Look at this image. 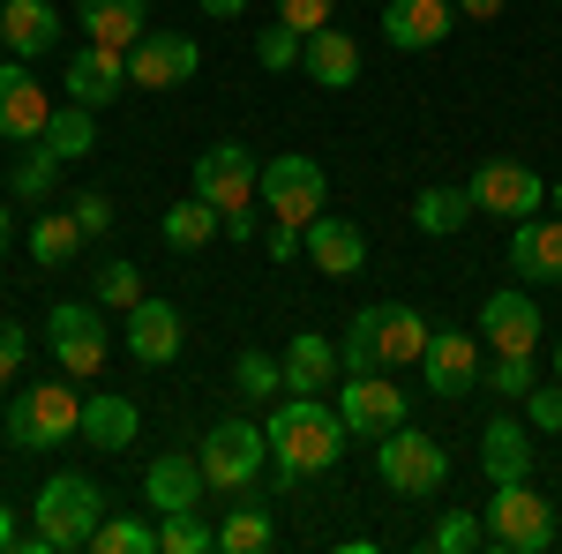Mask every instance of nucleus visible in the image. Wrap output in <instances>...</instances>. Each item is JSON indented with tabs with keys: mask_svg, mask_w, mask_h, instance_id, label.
Returning <instances> with one entry per match:
<instances>
[{
	"mask_svg": "<svg viewBox=\"0 0 562 554\" xmlns=\"http://www.w3.org/2000/svg\"><path fill=\"white\" fill-rule=\"evenodd\" d=\"M262 434H270V479H278V487H301V479H315V472H330L338 457H346V442H352V427H346L338 405L293 397V389L270 405Z\"/></svg>",
	"mask_w": 562,
	"mask_h": 554,
	"instance_id": "f257e3e1",
	"label": "nucleus"
},
{
	"mask_svg": "<svg viewBox=\"0 0 562 554\" xmlns=\"http://www.w3.org/2000/svg\"><path fill=\"white\" fill-rule=\"evenodd\" d=\"M420 352H428V315L405 307V299L360 307V315L346 323V344H338L346 375H368V368H413Z\"/></svg>",
	"mask_w": 562,
	"mask_h": 554,
	"instance_id": "f03ea898",
	"label": "nucleus"
},
{
	"mask_svg": "<svg viewBox=\"0 0 562 554\" xmlns=\"http://www.w3.org/2000/svg\"><path fill=\"white\" fill-rule=\"evenodd\" d=\"M105 524V487L83 479V472H53L38 487V532H31V554H76L90 547V532Z\"/></svg>",
	"mask_w": 562,
	"mask_h": 554,
	"instance_id": "7ed1b4c3",
	"label": "nucleus"
},
{
	"mask_svg": "<svg viewBox=\"0 0 562 554\" xmlns=\"http://www.w3.org/2000/svg\"><path fill=\"white\" fill-rule=\"evenodd\" d=\"M480 524H487V547H503V554H548L562 540L555 502H548L532 479H503V487L487 495Z\"/></svg>",
	"mask_w": 562,
	"mask_h": 554,
	"instance_id": "20e7f679",
	"label": "nucleus"
},
{
	"mask_svg": "<svg viewBox=\"0 0 562 554\" xmlns=\"http://www.w3.org/2000/svg\"><path fill=\"white\" fill-rule=\"evenodd\" d=\"M83 434V397L68 383H15L8 397V442L15 450H60Z\"/></svg>",
	"mask_w": 562,
	"mask_h": 554,
	"instance_id": "39448f33",
	"label": "nucleus"
},
{
	"mask_svg": "<svg viewBox=\"0 0 562 554\" xmlns=\"http://www.w3.org/2000/svg\"><path fill=\"white\" fill-rule=\"evenodd\" d=\"M375 472H383L390 495H405V502H428L450 487V450L420 434V427H390L383 442H375Z\"/></svg>",
	"mask_w": 562,
	"mask_h": 554,
	"instance_id": "423d86ee",
	"label": "nucleus"
},
{
	"mask_svg": "<svg viewBox=\"0 0 562 554\" xmlns=\"http://www.w3.org/2000/svg\"><path fill=\"white\" fill-rule=\"evenodd\" d=\"M45 344H53V360H60V375L68 383H98L105 375V352H113V323H105V307L98 299H60L53 315H45Z\"/></svg>",
	"mask_w": 562,
	"mask_h": 554,
	"instance_id": "0eeeda50",
	"label": "nucleus"
},
{
	"mask_svg": "<svg viewBox=\"0 0 562 554\" xmlns=\"http://www.w3.org/2000/svg\"><path fill=\"white\" fill-rule=\"evenodd\" d=\"M203 479H211V495H240V487H256L262 479V457H270V434L256 420H217L203 434Z\"/></svg>",
	"mask_w": 562,
	"mask_h": 554,
	"instance_id": "6e6552de",
	"label": "nucleus"
},
{
	"mask_svg": "<svg viewBox=\"0 0 562 554\" xmlns=\"http://www.w3.org/2000/svg\"><path fill=\"white\" fill-rule=\"evenodd\" d=\"M262 211L285 217V225H307V217H323V203H330V180H323V166L307 158V150H278V158H262Z\"/></svg>",
	"mask_w": 562,
	"mask_h": 554,
	"instance_id": "1a4fd4ad",
	"label": "nucleus"
},
{
	"mask_svg": "<svg viewBox=\"0 0 562 554\" xmlns=\"http://www.w3.org/2000/svg\"><path fill=\"white\" fill-rule=\"evenodd\" d=\"M256 188H262V166L248 143H211L203 158H195V195L217 203V211H256Z\"/></svg>",
	"mask_w": 562,
	"mask_h": 554,
	"instance_id": "9d476101",
	"label": "nucleus"
},
{
	"mask_svg": "<svg viewBox=\"0 0 562 554\" xmlns=\"http://www.w3.org/2000/svg\"><path fill=\"white\" fill-rule=\"evenodd\" d=\"M338 412H346L352 442H383L390 427H405V389L390 383V368H368L338 383Z\"/></svg>",
	"mask_w": 562,
	"mask_h": 554,
	"instance_id": "9b49d317",
	"label": "nucleus"
},
{
	"mask_svg": "<svg viewBox=\"0 0 562 554\" xmlns=\"http://www.w3.org/2000/svg\"><path fill=\"white\" fill-rule=\"evenodd\" d=\"M473 188V211H487V217H540V203H548V180L532 166H518V158H487V166L465 180Z\"/></svg>",
	"mask_w": 562,
	"mask_h": 554,
	"instance_id": "f8f14e48",
	"label": "nucleus"
},
{
	"mask_svg": "<svg viewBox=\"0 0 562 554\" xmlns=\"http://www.w3.org/2000/svg\"><path fill=\"white\" fill-rule=\"evenodd\" d=\"M195 68H203V45L188 31H143L128 45V83L143 90H180V83H195Z\"/></svg>",
	"mask_w": 562,
	"mask_h": 554,
	"instance_id": "ddd939ff",
	"label": "nucleus"
},
{
	"mask_svg": "<svg viewBox=\"0 0 562 554\" xmlns=\"http://www.w3.org/2000/svg\"><path fill=\"white\" fill-rule=\"evenodd\" d=\"M121 344L135 352V368H173L180 344H188V323H180L173 299H135L128 315H121Z\"/></svg>",
	"mask_w": 562,
	"mask_h": 554,
	"instance_id": "4468645a",
	"label": "nucleus"
},
{
	"mask_svg": "<svg viewBox=\"0 0 562 554\" xmlns=\"http://www.w3.org/2000/svg\"><path fill=\"white\" fill-rule=\"evenodd\" d=\"M121 90H128V53H121V45L83 38L76 53H68V98H76V105L105 113V105H113Z\"/></svg>",
	"mask_w": 562,
	"mask_h": 554,
	"instance_id": "2eb2a0df",
	"label": "nucleus"
},
{
	"mask_svg": "<svg viewBox=\"0 0 562 554\" xmlns=\"http://www.w3.org/2000/svg\"><path fill=\"white\" fill-rule=\"evenodd\" d=\"M45 121H53V98L31 76V60H0V135L8 143H38Z\"/></svg>",
	"mask_w": 562,
	"mask_h": 554,
	"instance_id": "dca6fc26",
	"label": "nucleus"
},
{
	"mask_svg": "<svg viewBox=\"0 0 562 554\" xmlns=\"http://www.w3.org/2000/svg\"><path fill=\"white\" fill-rule=\"evenodd\" d=\"M420 375H428L435 397H473L480 389V338L473 330H428Z\"/></svg>",
	"mask_w": 562,
	"mask_h": 554,
	"instance_id": "f3484780",
	"label": "nucleus"
},
{
	"mask_svg": "<svg viewBox=\"0 0 562 554\" xmlns=\"http://www.w3.org/2000/svg\"><path fill=\"white\" fill-rule=\"evenodd\" d=\"M480 344L487 352H540V307H532V293L503 285V293L480 299Z\"/></svg>",
	"mask_w": 562,
	"mask_h": 554,
	"instance_id": "a211bd4d",
	"label": "nucleus"
},
{
	"mask_svg": "<svg viewBox=\"0 0 562 554\" xmlns=\"http://www.w3.org/2000/svg\"><path fill=\"white\" fill-rule=\"evenodd\" d=\"M510 270L525 285H555L562 278V217H518L510 225Z\"/></svg>",
	"mask_w": 562,
	"mask_h": 554,
	"instance_id": "6ab92c4d",
	"label": "nucleus"
},
{
	"mask_svg": "<svg viewBox=\"0 0 562 554\" xmlns=\"http://www.w3.org/2000/svg\"><path fill=\"white\" fill-rule=\"evenodd\" d=\"M450 23H458V0H390L383 8V38L397 45V53H428V45H442Z\"/></svg>",
	"mask_w": 562,
	"mask_h": 554,
	"instance_id": "aec40b11",
	"label": "nucleus"
},
{
	"mask_svg": "<svg viewBox=\"0 0 562 554\" xmlns=\"http://www.w3.org/2000/svg\"><path fill=\"white\" fill-rule=\"evenodd\" d=\"M480 472H487V487H503V479H532V420L495 412L487 434H480Z\"/></svg>",
	"mask_w": 562,
	"mask_h": 554,
	"instance_id": "412c9836",
	"label": "nucleus"
},
{
	"mask_svg": "<svg viewBox=\"0 0 562 554\" xmlns=\"http://www.w3.org/2000/svg\"><path fill=\"white\" fill-rule=\"evenodd\" d=\"M203 457H188V450H166V457H150V472H143V502L166 517V510H195L203 502Z\"/></svg>",
	"mask_w": 562,
	"mask_h": 554,
	"instance_id": "4be33fe9",
	"label": "nucleus"
},
{
	"mask_svg": "<svg viewBox=\"0 0 562 554\" xmlns=\"http://www.w3.org/2000/svg\"><path fill=\"white\" fill-rule=\"evenodd\" d=\"M307 262L323 270V278H352L360 262H368V233L352 225V217H307Z\"/></svg>",
	"mask_w": 562,
	"mask_h": 554,
	"instance_id": "5701e85b",
	"label": "nucleus"
},
{
	"mask_svg": "<svg viewBox=\"0 0 562 554\" xmlns=\"http://www.w3.org/2000/svg\"><path fill=\"white\" fill-rule=\"evenodd\" d=\"M301 76H307V83H323V90H352V83H360V45H352L338 23L307 31V45H301Z\"/></svg>",
	"mask_w": 562,
	"mask_h": 554,
	"instance_id": "b1692460",
	"label": "nucleus"
},
{
	"mask_svg": "<svg viewBox=\"0 0 562 554\" xmlns=\"http://www.w3.org/2000/svg\"><path fill=\"white\" fill-rule=\"evenodd\" d=\"M0 45L15 53V60H38L60 45V8L53 0H8L0 8Z\"/></svg>",
	"mask_w": 562,
	"mask_h": 554,
	"instance_id": "393cba45",
	"label": "nucleus"
},
{
	"mask_svg": "<svg viewBox=\"0 0 562 554\" xmlns=\"http://www.w3.org/2000/svg\"><path fill=\"white\" fill-rule=\"evenodd\" d=\"M338 344L323 338V330H301V338L285 344V389L293 397H323V383H338Z\"/></svg>",
	"mask_w": 562,
	"mask_h": 554,
	"instance_id": "a878e982",
	"label": "nucleus"
},
{
	"mask_svg": "<svg viewBox=\"0 0 562 554\" xmlns=\"http://www.w3.org/2000/svg\"><path fill=\"white\" fill-rule=\"evenodd\" d=\"M270 540H278L270 502H262L256 487H240V495H233V510H225V524H217V554H262Z\"/></svg>",
	"mask_w": 562,
	"mask_h": 554,
	"instance_id": "bb28decb",
	"label": "nucleus"
},
{
	"mask_svg": "<svg viewBox=\"0 0 562 554\" xmlns=\"http://www.w3.org/2000/svg\"><path fill=\"white\" fill-rule=\"evenodd\" d=\"M465 225H473V188H420V195H413V233L458 240Z\"/></svg>",
	"mask_w": 562,
	"mask_h": 554,
	"instance_id": "cd10ccee",
	"label": "nucleus"
},
{
	"mask_svg": "<svg viewBox=\"0 0 562 554\" xmlns=\"http://www.w3.org/2000/svg\"><path fill=\"white\" fill-rule=\"evenodd\" d=\"M158 233H166V248L195 256V248H211L217 233H225V211H217V203H203V195H188V203H166Z\"/></svg>",
	"mask_w": 562,
	"mask_h": 554,
	"instance_id": "c85d7f7f",
	"label": "nucleus"
},
{
	"mask_svg": "<svg viewBox=\"0 0 562 554\" xmlns=\"http://www.w3.org/2000/svg\"><path fill=\"white\" fill-rule=\"evenodd\" d=\"M135 405L121 397V389H98V397H83V442L90 450H128L135 442Z\"/></svg>",
	"mask_w": 562,
	"mask_h": 554,
	"instance_id": "c756f323",
	"label": "nucleus"
},
{
	"mask_svg": "<svg viewBox=\"0 0 562 554\" xmlns=\"http://www.w3.org/2000/svg\"><path fill=\"white\" fill-rule=\"evenodd\" d=\"M83 225H76V211H45L38 225H31V262L38 270H68V262L83 256Z\"/></svg>",
	"mask_w": 562,
	"mask_h": 554,
	"instance_id": "7c9ffc66",
	"label": "nucleus"
},
{
	"mask_svg": "<svg viewBox=\"0 0 562 554\" xmlns=\"http://www.w3.org/2000/svg\"><path fill=\"white\" fill-rule=\"evenodd\" d=\"M38 143L53 150V158H60V166L90 158V150H98V121H90V105H76V98H68V105H53V121H45Z\"/></svg>",
	"mask_w": 562,
	"mask_h": 554,
	"instance_id": "2f4dec72",
	"label": "nucleus"
},
{
	"mask_svg": "<svg viewBox=\"0 0 562 554\" xmlns=\"http://www.w3.org/2000/svg\"><path fill=\"white\" fill-rule=\"evenodd\" d=\"M143 0H83V38H98V45H121L128 53L135 38H143Z\"/></svg>",
	"mask_w": 562,
	"mask_h": 554,
	"instance_id": "473e14b6",
	"label": "nucleus"
},
{
	"mask_svg": "<svg viewBox=\"0 0 562 554\" xmlns=\"http://www.w3.org/2000/svg\"><path fill=\"white\" fill-rule=\"evenodd\" d=\"M158 547H166V554H211V547H217V524L203 517V502H195V510H166V524H158Z\"/></svg>",
	"mask_w": 562,
	"mask_h": 554,
	"instance_id": "72a5a7b5",
	"label": "nucleus"
},
{
	"mask_svg": "<svg viewBox=\"0 0 562 554\" xmlns=\"http://www.w3.org/2000/svg\"><path fill=\"white\" fill-rule=\"evenodd\" d=\"M158 547V524L150 517H105L90 532V554H150Z\"/></svg>",
	"mask_w": 562,
	"mask_h": 554,
	"instance_id": "f704fd0d",
	"label": "nucleus"
},
{
	"mask_svg": "<svg viewBox=\"0 0 562 554\" xmlns=\"http://www.w3.org/2000/svg\"><path fill=\"white\" fill-rule=\"evenodd\" d=\"M233 389H240L248 405L278 397V389H285V360H270V352H240V360H233Z\"/></svg>",
	"mask_w": 562,
	"mask_h": 554,
	"instance_id": "c9c22d12",
	"label": "nucleus"
},
{
	"mask_svg": "<svg viewBox=\"0 0 562 554\" xmlns=\"http://www.w3.org/2000/svg\"><path fill=\"white\" fill-rule=\"evenodd\" d=\"M480 383L495 389L503 405H525L532 397V352H495V368H480Z\"/></svg>",
	"mask_w": 562,
	"mask_h": 554,
	"instance_id": "e433bc0d",
	"label": "nucleus"
},
{
	"mask_svg": "<svg viewBox=\"0 0 562 554\" xmlns=\"http://www.w3.org/2000/svg\"><path fill=\"white\" fill-rule=\"evenodd\" d=\"M53 180H60V158H53L45 143H23V158H15V195H23V203H45Z\"/></svg>",
	"mask_w": 562,
	"mask_h": 554,
	"instance_id": "4c0bfd02",
	"label": "nucleus"
},
{
	"mask_svg": "<svg viewBox=\"0 0 562 554\" xmlns=\"http://www.w3.org/2000/svg\"><path fill=\"white\" fill-rule=\"evenodd\" d=\"M428 547L435 554H473V547H487V524H480L473 510H442L435 532H428Z\"/></svg>",
	"mask_w": 562,
	"mask_h": 554,
	"instance_id": "58836bf2",
	"label": "nucleus"
},
{
	"mask_svg": "<svg viewBox=\"0 0 562 554\" xmlns=\"http://www.w3.org/2000/svg\"><path fill=\"white\" fill-rule=\"evenodd\" d=\"M135 299H143V270L135 262H98V307L105 315H128Z\"/></svg>",
	"mask_w": 562,
	"mask_h": 554,
	"instance_id": "ea45409f",
	"label": "nucleus"
},
{
	"mask_svg": "<svg viewBox=\"0 0 562 554\" xmlns=\"http://www.w3.org/2000/svg\"><path fill=\"white\" fill-rule=\"evenodd\" d=\"M301 31L293 23H262V38H256V60L270 68V76H285V68H301Z\"/></svg>",
	"mask_w": 562,
	"mask_h": 554,
	"instance_id": "a19ab883",
	"label": "nucleus"
},
{
	"mask_svg": "<svg viewBox=\"0 0 562 554\" xmlns=\"http://www.w3.org/2000/svg\"><path fill=\"white\" fill-rule=\"evenodd\" d=\"M525 420H532V434H562V383H532Z\"/></svg>",
	"mask_w": 562,
	"mask_h": 554,
	"instance_id": "79ce46f5",
	"label": "nucleus"
},
{
	"mask_svg": "<svg viewBox=\"0 0 562 554\" xmlns=\"http://www.w3.org/2000/svg\"><path fill=\"white\" fill-rule=\"evenodd\" d=\"M330 15H338V0H278V23H293V31H323V23H330Z\"/></svg>",
	"mask_w": 562,
	"mask_h": 554,
	"instance_id": "37998d69",
	"label": "nucleus"
},
{
	"mask_svg": "<svg viewBox=\"0 0 562 554\" xmlns=\"http://www.w3.org/2000/svg\"><path fill=\"white\" fill-rule=\"evenodd\" d=\"M23 360H31L23 323H0V383H23Z\"/></svg>",
	"mask_w": 562,
	"mask_h": 554,
	"instance_id": "c03bdc74",
	"label": "nucleus"
},
{
	"mask_svg": "<svg viewBox=\"0 0 562 554\" xmlns=\"http://www.w3.org/2000/svg\"><path fill=\"white\" fill-rule=\"evenodd\" d=\"M68 211H76V225H83L90 240H105V233H113V195H76Z\"/></svg>",
	"mask_w": 562,
	"mask_h": 554,
	"instance_id": "a18cd8bd",
	"label": "nucleus"
},
{
	"mask_svg": "<svg viewBox=\"0 0 562 554\" xmlns=\"http://www.w3.org/2000/svg\"><path fill=\"white\" fill-rule=\"evenodd\" d=\"M262 248H270V262H293L307 248V225H285V217H270V233H262Z\"/></svg>",
	"mask_w": 562,
	"mask_h": 554,
	"instance_id": "49530a36",
	"label": "nucleus"
},
{
	"mask_svg": "<svg viewBox=\"0 0 562 554\" xmlns=\"http://www.w3.org/2000/svg\"><path fill=\"white\" fill-rule=\"evenodd\" d=\"M23 547V532H15V510H8V495H0V554Z\"/></svg>",
	"mask_w": 562,
	"mask_h": 554,
	"instance_id": "de8ad7c7",
	"label": "nucleus"
},
{
	"mask_svg": "<svg viewBox=\"0 0 562 554\" xmlns=\"http://www.w3.org/2000/svg\"><path fill=\"white\" fill-rule=\"evenodd\" d=\"M225 240H256V211H233V217H225Z\"/></svg>",
	"mask_w": 562,
	"mask_h": 554,
	"instance_id": "09e8293b",
	"label": "nucleus"
},
{
	"mask_svg": "<svg viewBox=\"0 0 562 554\" xmlns=\"http://www.w3.org/2000/svg\"><path fill=\"white\" fill-rule=\"evenodd\" d=\"M458 15L465 23H487V15H503V0H458Z\"/></svg>",
	"mask_w": 562,
	"mask_h": 554,
	"instance_id": "8fccbe9b",
	"label": "nucleus"
},
{
	"mask_svg": "<svg viewBox=\"0 0 562 554\" xmlns=\"http://www.w3.org/2000/svg\"><path fill=\"white\" fill-rule=\"evenodd\" d=\"M195 8H203V15H217V23H225V15H248V0H195Z\"/></svg>",
	"mask_w": 562,
	"mask_h": 554,
	"instance_id": "3c124183",
	"label": "nucleus"
},
{
	"mask_svg": "<svg viewBox=\"0 0 562 554\" xmlns=\"http://www.w3.org/2000/svg\"><path fill=\"white\" fill-rule=\"evenodd\" d=\"M8 240H15V217H8V203H0V256H8Z\"/></svg>",
	"mask_w": 562,
	"mask_h": 554,
	"instance_id": "603ef678",
	"label": "nucleus"
},
{
	"mask_svg": "<svg viewBox=\"0 0 562 554\" xmlns=\"http://www.w3.org/2000/svg\"><path fill=\"white\" fill-rule=\"evenodd\" d=\"M548 203H555V217H562V188H548Z\"/></svg>",
	"mask_w": 562,
	"mask_h": 554,
	"instance_id": "864d4df0",
	"label": "nucleus"
},
{
	"mask_svg": "<svg viewBox=\"0 0 562 554\" xmlns=\"http://www.w3.org/2000/svg\"><path fill=\"white\" fill-rule=\"evenodd\" d=\"M555 383H562V344H555Z\"/></svg>",
	"mask_w": 562,
	"mask_h": 554,
	"instance_id": "5fc2aeb1",
	"label": "nucleus"
},
{
	"mask_svg": "<svg viewBox=\"0 0 562 554\" xmlns=\"http://www.w3.org/2000/svg\"><path fill=\"white\" fill-rule=\"evenodd\" d=\"M555 8H562V0H555Z\"/></svg>",
	"mask_w": 562,
	"mask_h": 554,
	"instance_id": "6e6d98bb",
	"label": "nucleus"
}]
</instances>
